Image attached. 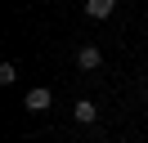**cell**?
<instances>
[{
	"label": "cell",
	"instance_id": "1",
	"mask_svg": "<svg viewBox=\"0 0 148 143\" xmlns=\"http://www.w3.org/2000/svg\"><path fill=\"white\" fill-rule=\"evenodd\" d=\"M99 63H103L99 45H81V49H76V67H81V72H94Z\"/></svg>",
	"mask_w": 148,
	"mask_h": 143
},
{
	"label": "cell",
	"instance_id": "2",
	"mask_svg": "<svg viewBox=\"0 0 148 143\" xmlns=\"http://www.w3.org/2000/svg\"><path fill=\"white\" fill-rule=\"evenodd\" d=\"M49 103H54V94H49L45 85H36V89H32V94H27V103H23V107H27V112H45Z\"/></svg>",
	"mask_w": 148,
	"mask_h": 143
},
{
	"label": "cell",
	"instance_id": "3",
	"mask_svg": "<svg viewBox=\"0 0 148 143\" xmlns=\"http://www.w3.org/2000/svg\"><path fill=\"white\" fill-rule=\"evenodd\" d=\"M72 116H76L81 125H94V121H99V107H94V98H81V103L72 107Z\"/></svg>",
	"mask_w": 148,
	"mask_h": 143
},
{
	"label": "cell",
	"instance_id": "4",
	"mask_svg": "<svg viewBox=\"0 0 148 143\" xmlns=\"http://www.w3.org/2000/svg\"><path fill=\"white\" fill-rule=\"evenodd\" d=\"M117 0H85V18H112Z\"/></svg>",
	"mask_w": 148,
	"mask_h": 143
},
{
	"label": "cell",
	"instance_id": "5",
	"mask_svg": "<svg viewBox=\"0 0 148 143\" xmlns=\"http://www.w3.org/2000/svg\"><path fill=\"white\" fill-rule=\"evenodd\" d=\"M0 80H5V85H14V80H18V67H14V63H5V67H0Z\"/></svg>",
	"mask_w": 148,
	"mask_h": 143
}]
</instances>
